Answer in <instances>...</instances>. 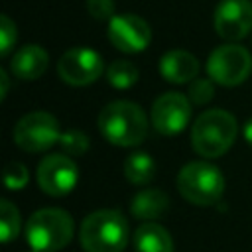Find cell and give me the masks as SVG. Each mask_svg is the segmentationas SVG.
I'll list each match as a JSON object with an SVG mask.
<instances>
[{"label":"cell","mask_w":252,"mask_h":252,"mask_svg":"<svg viewBox=\"0 0 252 252\" xmlns=\"http://www.w3.org/2000/svg\"><path fill=\"white\" fill-rule=\"evenodd\" d=\"M136 252H173L171 234L158 222H142L134 232Z\"/></svg>","instance_id":"obj_15"},{"label":"cell","mask_w":252,"mask_h":252,"mask_svg":"<svg viewBox=\"0 0 252 252\" xmlns=\"http://www.w3.org/2000/svg\"><path fill=\"white\" fill-rule=\"evenodd\" d=\"M0 230H2L0 238L4 244L12 242L20 232V213L8 199H2L0 203Z\"/></svg>","instance_id":"obj_19"},{"label":"cell","mask_w":252,"mask_h":252,"mask_svg":"<svg viewBox=\"0 0 252 252\" xmlns=\"http://www.w3.org/2000/svg\"><path fill=\"white\" fill-rule=\"evenodd\" d=\"M156 175V161L146 152H136L124 161V177L134 185H146Z\"/></svg>","instance_id":"obj_17"},{"label":"cell","mask_w":252,"mask_h":252,"mask_svg":"<svg viewBox=\"0 0 252 252\" xmlns=\"http://www.w3.org/2000/svg\"><path fill=\"white\" fill-rule=\"evenodd\" d=\"M49 65V55L41 45L30 43L20 47L10 59V71L22 81L39 79Z\"/></svg>","instance_id":"obj_14"},{"label":"cell","mask_w":252,"mask_h":252,"mask_svg":"<svg viewBox=\"0 0 252 252\" xmlns=\"http://www.w3.org/2000/svg\"><path fill=\"white\" fill-rule=\"evenodd\" d=\"M177 189L181 197L193 205H215L224 193L222 171L209 161H189L177 173Z\"/></svg>","instance_id":"obj_5"},{"label":"cell","mask_w":252,"mask_h":252,"mask_svg":"<svg viewBox=\"0 0 252 252\" xmlns=\"http://www.w3.org/2000/svg\"><path fill=\"white\" fill-rule=\"evenodd\" d=\"M0 81H2V93H0V98L4 100L6 98V94H8V73L4 71V69H0Z\"/></svg>","instance_id":"obj_25"},{"label":"cell","mask_w":252,"mask_h":252,"mask_svg":"<svg viewBox=\"0 0 252 252\" xmlns=\"http://www.w3.org/2000/svg\"><path fill=\"white\" fill-rule=\"evenodd\" d=\"M215 30L222 39L238 41L252 32L250 0H220L215 10Z\"/></svg>","instance_id":"obj_12"},{"label":"cell","mask_w":252,"mask_h":252,"mask_svg":"<svg viewBox=\"0 0 252 252\" xmlns=\"http://www.w3.org/2000/svg\"><path fill=\"white\" fill-rule=\"evenodd\" d=\"M159 73L169 83H177V85L191 83L193 79H197L199 61L193 53H189L185 49H171L161 55Z\"/></svg>","instance_id":"obj_13"},{"label":"cell","mask_w":252,"mask_h":252,"mask_svg":"<svg viewBox=\"0 0 252 252\" xmlns=\"http://www.w3.org/2000/svg\"><path fill=\"white\" fill-rule=\"evenodd\" d=\"M108 39L110 43L124 53L144 51L152 41V30L148 22L136 14H118L108 22Z\"/></svg>","instance_id":"obj_11"},{"label":"cell","mask_w":252,"mask_h":252,"mask_svg":"<svg viewBox=\"0 0 252 252\" xmlns=\"http://www.w3.org/2000/svg\"><path fill=\"white\" fill-rule=\"evenodd\" d=\"M238 132L236 118L222 110L211 108L199 114L191 128V144L193 150L203 158H219L234 144Z\"/></svg>","instance_id":"obj_3"},{"label":"cell","mask_w":252,"mask_h":252,"mask_svg":"<svg viewBox=\"0 0 252 252\" xmlns=\"http://www.w3.org/2000/svg\"><path fill=\"white\" fill-rule=\"evenodd\" d=\"M138 67L132 61L126 59H116L110 63V67L106 69V81L114 87V89H130L138 83Z\"/></svg>","instance_id":"obj_18"},{"label":"cell","mask_w":252,"mask_h":252,"mask_svg":"<svg viewBox=\"0 0 252 252\" xmlns=\"http://www.w3.org/2000/svg\"><path fill=\"white\" fill-rule=\"evenodd\" d=\"M12 138L16 146L22 148L24 152H43L59 142L61 130L53 114L35 110L18 120V124L14 126Z\"/></svg>","instance_id":"obj_7"},{"label":"cell","mask_w":252,"mask_h":252,"mask_svg":"<svg viewBox=\"0 0 252 252\" xmlns=\"http://www.w3.org/2000/svg\"><path fill=\"white\" fill-rule=\"evenodd\" d=\"M189 118V96L181 93H163L152 104V126L163 136H175L183 132Z\"/></svg>","instance_id":"obj_10"},{"label":"cell","mask_w":252,"mask_h":252,"mask_svg":"<svg viewBox=\"0 0 252 252\" xmlns=\"http://www.w3.org/2000/svg\"><path fill=\"white\" fill-rule=\"evenodd\" d=\"M16 39H18V28H16V24L12 22L10 16L2 14L0 16V55L2 57H6L12 51Z\"/></svg>","instance_id":"obj_22"},{"label":"cell","mask_w":252,"mask_h":252,"mask_svg":"<svg viewBox=\"0 0 252 252\" xmlns=\"http://www.w3.org/2000/svg\"><path fill=\"white\" fill-rule=\"evenodd\" d=\"M244 138H246V142L252 146V118L246 122V126H244Z\"/></svg>","instance_id":"obj_26"},{"label":"cell","mask_w":252,"mask_h":252,"mask_svg":"<svg viewBox=\"0 0 252 252\" xmlns=\"http://www.w3.org/2000/svg\"><path fill=\"white\" fill-rule=\"evenodd\" d=\"M57 144H59V148L63 150L65 156L77 158V156H83L89 150V136L81 130H65Z\"/></svg>","instance_id":"obj_20"},{"label":"cell","mask_w":252,"mask_h":252,"mask_svg":"<svg viewBox=\"0 0 252 252\" xmlns=\"http://www.w3.org/2000/svg\"><path fill=\"white\" fill-rule=\"evenodd\" d=\"M98 130L114 146H138L148 134V118L136 102L112 100L98 114Z\"/></svg>","instance_id":"obj_1"},{"label":"cell","mask_w":252,"mask_h":252,"mask_svg":"<svg viewBox=\"0 0 252 252\" xmlns=\"http://www.w3.org/2000/svg\"><path fill=\"white\" fill-rule=\"evenodd\" d=\"M252 71L250 51L238 43H224L213 49L207 59L209 79L222 87H236L248 79Z\"/></svg>","instance_id":"obj_6"},{"label":"cell","mask_w":252,"mask_h":252,"mask_svg":"<svg viewBox=\"0 0 252 252\" xmlns=\"http://www.w3.org/2000/svg\"><path fill=\"white\" fill-rule=\"evenodd\" d=\"M85 252H122L128 242V222L114 209H100L85 217L79 230Z\"/></svg>","instance_id":"obj_2"},{"label":"cell","mask_w":252,"mask_h":252,"mask_svg":"<svg viewBox=\"0 0 252 252\" xmlns=\"http://www.w3.org/2000/svg\"><path fill=\"white\" fill-rule=\"evenodd\" d=\"M30 173L22 161H8L4 167V183L10 191H20L28 185Z\"/></svg>","instance_id":"obj_21"},{"label":"cell","mask_w":252,"mask_h":252,"mask_svg":"<svg viewBox=\"0 0 252 252\" xmlns=\"http://www.w3.org/2000/svg\"><path fill=\"white\" fill-rule=\"evenodd\" d=\"M73 232L75 222L63 209H39L26 222V242L35 252H57L65 248Z\"/></svg>","instance_id":"obj_4"},{"label":"cell","mask_w":252,"mask_h":252,"mask_svg":"<svg viewBox=\"0 0 252 252\" xmlns=\"http://www.w3.org/2000/svg\"><path fill=\"white\" fill-rule=\"evenodd\" d=\"M87 10L96 20H108L114 12V0H87Z\"/></svg>","instance_id":"obj_24"},{"label":"cell","mask_w":252,"mask_h":252,"mask_svg":"<svg viewBox=\"0 0 252 252\" xmlns=\"http://www.w3.org/2000/svg\"><path fill=\"white\" fill-rule=\"evenodd\" d=\"M215 87L213 79H193L189 83V100L195 104H205L213 98Z\"/></svg>","instance_id":"obj_23"},{"label":"cell","mask_w":252,"mask_h":252,"mask_svg":"<svg viewBox=\"0 0 252 252\" xmlns=\"http://www.w3.org/2000/svg\"><path fill=\"white\" fill-rule=\"evenodd\" d=\"M104 71V61L100 53L91 47L67 49L57 61V75L61 81L73 87H85L94 83Z\"/></svg>","instance_id":"obj_8"},{"label":"cell","mask_w":252,"mask_h":252,"mask_svg":"<svg viewBox=\"0 0 252 252\" xmlns=\"http://www.w3.org/2000/svg\"><path fill=\"white\" fill-rule=\"evenodd\" d=\"M30 252H35V250H30Z\"/></svg>","instance_id":"obj_27"},{"label":"cell","mask_w":252,"mask_h":252,"mask_svg":"<svg viewBox=\"0 0 252 252\" xmlns=\"http://www.w3.org/2000/svg\"><path fill=\"white\" fill-rule=\"evenodd\" d=\"M169 207V199L161 189H144L140 193H136V197L132 199L130 211L136 219L140 220H156L159 219Z\"/></svg>","instance_id":"obj_16"},{"label":"cell","mask_w":252,"mask_h":252,"mask_svg":"<svg viewBox=\"0 0 252 252\" xmlns=\"http://www.w3.org/2000/svg\"><path fill=\"white\" fill-rule=\"evenodd\" d=\"M79 181V169L73 158L65 154H51L41 159L37 167V183L43 193L51 197L69 195Z\"/></svg>","instance_id":"obj_9"}]
</instances>
